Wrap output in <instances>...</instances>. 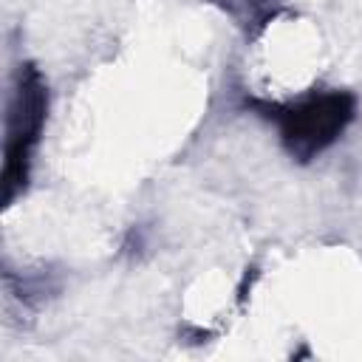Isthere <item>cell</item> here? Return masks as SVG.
<instances>
[{
	"instance_id": "1",
	"label": "cell",
	"mask_w": 362,
	"mask_h": 362,
	"mask_svg": "<svg viewBox=\"0 0 362 362\" xmlns=\"http://www.w3.org/2000/svg\"><path fill=\"white\" fill-rule=\"evenodd\" d=\"M246 107L277 127L280 144L294 161L308 164L348 130L356 116V96L351 90L331 88L308 93L297 102L246 99Z\"/></svg>"
},
{
	"instance_id": "2",
	"label": "cell",
	"mask_w": 362,
	"mask_h": 362,
	"mask_svg": "<svg viewBox=\"0 0 362 362\" xmlns=\"http://www.w3.org/2000/svg\"><path fill=\"white\" fill-rule=\"evenodd\" d=\"M48 85L34 62H20L8 99H6V133H3V206H11L31 181L34 153L40 147L48 119Z\"/></svg>"
},
{
	"instance_id": "3",
	"label": "cell",
	"mask_w": 362,
	"mask_h": 362,
	"mask_svg": "<svg viewBox=\"0 0 362 362\" xmlns=\"http://www.w3.org/2000/svg\"><path fill=\"white\" fill-rule=\"evenodd\" d=\"M277 3H280V0H246L249 11L255 14V20H257L260 25L274 17V6H277Z\"/></svg>"
}]
</instances>
